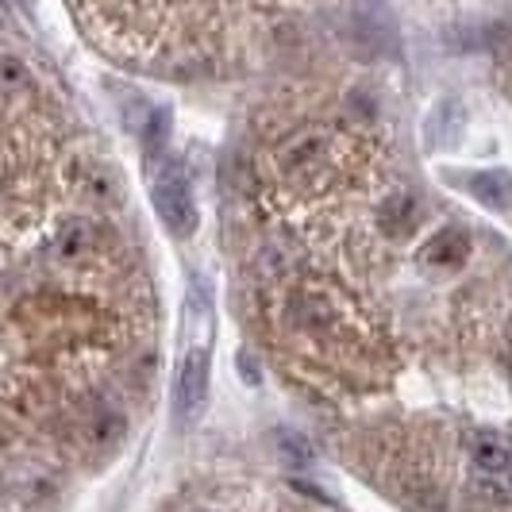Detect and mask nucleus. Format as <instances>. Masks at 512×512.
I'll return each mask as SVG.
<instances>
[{
	"instance_id": "f257e3e1",
	"label": "nucleus",
	"mask_w": 512,
	"mask_h": 512,
	"mask_svg": "<svg viewBox=\"0 0 512 512\" xmlns=\"http://www.w3.org/2000/svg\"><path fill=\"white\" fill-rule=\"evenodd\" d=\"M16 332L24 335L27 347H66L81 343L101 332L104 316L89 301H70V297H39L16 308L12 316Z\"/></svg>"
},
{
	"instance_id": "f03ea898",
	"label": "nucleus",
	"mask_w": 512,
	"mask_h": 512,
	"mask_svg": "<svg viewBox=\"0 0 512 512\" xmlns=\"http://www.w3.org/2000/svg\"><path fill=\"white\" fill-rule=\"evenodd\" d=\"M154 208H158V220L181 239L197 231V201L181 170H170L154 181Z\"/></svg>"
},
{
	"instance_id": "7ed1b4c3",
	"label": "nucleus",
	"mask_w": 512,
	"mask_h": 512,
	"mask_svg": "<svg viewBox=\"0 0 512 512\" xmlns=\"http://www.w3.org/2000/svg\"><path fill=\"white\" fill-rule=\"evenodd\" d=\"M205 393H208V355L205 351H189L178 370V382H174V416L181 424H189L197 412L205 409Z\"/></svg>"
},
{
	"instance_id": "20e7f679",
	"label": "nucleus",
	"mask_w": 512,
	"mask_h": 512,
	"mask_svg": "<svg viewBox=\"0 0 512 512\" xmlns=\"http://www.w3.org/2000/svg\"><path fill=\"white\" fill-rule=\"evenodd\" d=\"M328 151H332V135H324V131H301V135H293L282 147L278 162H282L285 174L308 178V174H316L328 162Z\"/></svg>"
},
{
	"instance_id": "39448f33",
	"label": "nucleus",
	"mask_w": 512,
	"mask_h": 512,
	"mask_svg": "<svg viewBox=\"0 0 512 512\" xmlns=\"http://www.w3.org/2000/svg\"><path fill=\"white\" fill-rule=\"evenodd\" d=\"M470 462L478 474H489V478H501L509 474L512 466V443L497 432H478L470 439Z\"/></svg>"
},
{
	"instance_id": "423d86ee",
	"label": "nucleus",
	"mask_w": 512,
	"mask_h": 512,
	"mask_svg": "<svg viewBox=\"0 0 512 512\" xmlns=\"http://www.w3.org/2000/svg\"><path fill=\"white\" fill-rule=\"evenodd\" d=\"M97 247V228L89 224V220H66L62 228L51 235V255L58 262H81V258L89 255Z\"/></svg>"
},
{
	"instance_id": "0eeeda50",
	"label": "nucleus",
	"mask_w": 512,
	"mask_h": 512,
	"mask_svg": "<svg viewBox=\"0 0 512 512\" xmlns=\"http://www.w3.org/2000/svg\"><path fill=\"white\" fill-rule=\"evenodd\" d=\"M466 258H470V235H462V231H455V228L439 231V235H432V239L420 247V262L443 266V270L466 266Z\"/></svg>"
},
{
	"instance_id": "6e6552de",
	"label": "nucleus",
	"mask_w": 512,
	"mask_h": 512,
	"mask_svg": "<svg viewBox=\"0 0 512 512\" xmlns=\"http://www.w3.org/2000/svg\"><path fill=\"white\" fill-rule=\"evenodd\" d=\"M378 224H382V231L393 235V239L412 235V228L420 224V205H416V197H412V193H393L382 205V212H378Z\"/></svg>"
},
{
	"instance_id": "1a4fd4ad",
	"label": "nucleus",
	"mask_w": 512,
	"mask_h": 512,
	"mask_svg": "<svg viewBox=\"0 0 512 512\" xmlns=\"http://www.w3.org/2000/svg\"><path fill=\"white\" fill-rule=\"evenodd\" d=\"M470 193L489 208H509L512 205V178L505 170H486L470 178Z\"/></svg>"
},
{
	"instance_id": "9d476101",
	"label": "nucleus",
	"mask_w": 512,
	"mask_h": 512,
	"mask_svg": "<svg viewBox=\"0 0 512 512\" xmlns=\"http://www.w3.org/2000/svg\"><path fill=\"white\" fill-rule=\"evenodd\" d=\"M166 139H170V112L154 108L147 116V124H143V147H147V154H158L166 147Z\"/></svg>"
},
{
	"instance_id": "9b49d317",
	"label": "nucleus",
	"mask_w": 512,
	"mask_h": 512,
	"mask_svg": "<svg viewBox=\"0 0 512 512\" xmlns=\"http://www.w3.org/2000/svg\"><path fill=\"white\" fill-rule=\"evenodd\" d=\"M278 447H282V459L289 466H308L312 462V447H308L305 436H297V432H278Z\"/></svg>"
},
{
	"instance_id": "f8f14e48",
	"label": "nucleus",
	"mask_w": 512,
	"mask_h": 512,
	"mask_svg": "<svg viewBox=\"0 0 512 512\" xmlns=\"http://www.w3.org/2000/svg\"><path fill=\"white\" fill-rule=\"evenodd\" d=\"M27 85V70L20 58H0V93H16Z\"/></svg>"
},
{
	"instance_id": "ddd939ff",
	"label": "nucleus",
	"mask_w": 512,
	"mask_h": 512,
	"mask_svg": "<svg viewBox=\"0 0 512 512\" xmlns=\"http://www.w3.org/2000/svg\"><path fill=\"white\" fill-rule=\"evenodd\" d=\"M509 343H512V328H509Z\"/></svg>"
}]
</instances>
